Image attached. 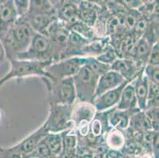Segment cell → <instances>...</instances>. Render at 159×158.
<instances>
[{
  "mask_svg": "<svg viewBox=\"0 0 159 158\" xmlns=\"http://www.w3.org/2000/svg\"><path fill=\"white\" fill-rule=\"evenodd\" d=\"M150 41L146 37H142L137 40L135 46L130 53V59L135 63L139 69H143L147 65L150 54Z\"/></svg>",
  "mask_w": 159,
  "mask_h": 158,
  "instance_id": "14",
  "label": "cell"
},
{
  "mask_svg": "<svg viewBox=\"0 0 159 158\" xmlns=\"http://www.w3.org/2000/svg\"><path fill=\"white\" fill-rule=\"evenodd\" d=\"M143 72L149 82L158 85V66L147 64L143 67Z\"/></svg>",
  "mask_w": 159,
  "mask_h": 158,
  "instance_id": "29",
  "label": "cell"
},
{
  "mask_svg": "<svg viewBox=\"0 0 159 158\" xmlns=\"http://www.w3.org/2000/svg\"><path fill=\"white\" fill-rule=\"evenodd\" d=\"M63 132V150L61 156H75L76 146H77V136L73 132V128L67 129Z\"/></svg>",
  "mask_w": 159,
  "mask_h": 158,
  "instance_id": "19",
  "label": "cell"
},
{
  "mask_svg": "<svg viewBox=\"0 0 159 158\" xmlns=\"http://www.w3.org/2000/svg\"><path fill=\"white\" fill-rule=\"evenodd\" d=\"M118 58V55L115 48L107 43L101 54L98 55L96 59L105 64L111 65Z\"/></svg>",
  "mask_w": 159,
  "mask_h": 158,
  "instance_id": "26",
  "label": "cell"
},
{
  "mask_svg": "<svg viewBox=\"0 0 159 158\" xmlns=\"http://www.w3.org/2000/svg\"><path fill=\"white\" fill-rule=\"evenodd\" d=\"M126 142L125 136L120 130L110 129L106 136V144L109 149L121 150Z\"/></svg>",
  "mask_w": 159,
  "mask_h": 158,
  "instance_id": "23",
  "label": "cell"
},
{
  "mask_svg": "<svg viewBox=\"0 0 159 158\" xmlns=\"http://www.w3.org/2000/svg\"><path fill=\"white\" fill-rule=\"evenodd\" d=\"M125 80L126 79H124V77L120 74L118 72L110 69L105 74L101 75L98 78L93 98L104 93L106 91L114 89L123 83Z\"/></svg>",
  "mask_w": 159,
  "mask_h": 158,
  "instance_id": "12",
  "label": "cell"
},
{
  "mask_svg": "<svg viewBox=\"0 0 159 158\" xmlns=\"http://www.w3.org/2000/svg\"><path fill=\"white\" fill-rule=\"evenodd\" d=\"M86 1H89V2H94V3L98 4V5H99L100 7H105V4H104L102 0H86Z\"/></svg>",
  "mask_w": 159,
  "mask_h": 158,
  "instance_id": "36",
  "label": "cell"
},
{
  "mask_svg": "<svg viewBox=\"0 0 159 158\" xmlns=\"http://www.w3.org/2000/svg\"><path fill=\"white\" fill-rule=\"evenodd\" d=\"M158 63H159L158 42L156 41L155 43L151 46L150 54H149L148 61H147V64L154 65V66H158Z\"/></svg>",
  "mask_w": 159,
  "mask_h": 158,
  "instance_id": "30",
  "label": "cell"
},
{
  "mask_svg": "<svg viewBox=\"0 0 159 158\" xmlns=\"http://www.w3.org/2000/svg\"><path fill=\"white\" fill-rule=\"evenodd\" d=\"M1 149H2V148L0 147V153H1Z\"/></svg>",
  "mask_w": 159,
  "mask_h": 158,
  "instance_id": "37",
  "label": "cell"
},
{
  "mask_svg": "<svg viewBox=\"0 0 159 158\" xmlns=\"http://www.w3.org/2000/svg\"><path fill=\"white\" fill-rule=\"evenodd\" d=\"M89 58L73 57L64 59L55 64L52 63L46 67L45 70L51 76L52 80L73 77L82 66L87 64Z\"/></svg>",
  "mask_w": 159,
  "mask_h": 158,
  "instance_id": "6",
  "label": "cell"
},
{
  "mask_svg": "<svg viewBox=\"0 0 159 158\" xmlns=\"http://www.w3.org/2000/svg\"><path fill=\"white\" fill-rule=\"evenodd\" d=\"M96 108L90 102H82L75 110V115L70 118L74 122V127L78 128L79 134L86 136L89 132V124L94 117Z\"/></svg>",
  "mask_w": 159,
  "mask_h": 158,
  "instance_id": "8",
  "label": "cell"
},
{
  "mask_svg": "<svg viewBox=\"0 0 159 158\" xmlns=\"http://www.w3.org/2000/svg\"><path fill=\"white\" fill-rule=\"evenodd\" d=\"M131 82L127 84L126 86L124 87V89H123L119 102L116 104V109L131 110L133 108H135L138 105L135 89H134L133 84Z\"/></svg>",
  "mask_w": 159,
  "mask_h": 158,
  "instance_id": "17",
  "label": "cell"
},
{
  "mask_svg": "<svg viewBox=\"0 0 159 158\" xmlns=\"http://www.w3.org/2000/svg\"><path fill=\"white\" fill-rule=\"evenodd\" d=\"M108 125H110L112 128L120 130H124L128 128L129 125V115L126 111H124V110H111L108 115Z\"/></svg>",
  "mask_w": 159,
  "mask_h": 158,
  "instance_id": "20",
  "label": "cell"
},
{
  "mask_svg": "<svg viewBox=\"0 0 159 158\" xmlns=\"http://www.w3.org/2000/svg\"><path fill=\"white\" fill-rule=\"evenodd\" d=\"M59 17L63 23H67L69 26L81 21L79 17V6L75 2H65L59 10Z\"/></svg>",
  "mask_w": 159,
  "mask_h": 158,
  "instance_id": "18",
  "label": "cell"
},
{
  "mask_svg": "<svg viewBox=\"0 0 159 158\" xmlns=\"http://www.w3.org/2000/svg\"><path fill=\"white\" fill-rule=\"evenodd\" d=\"M39 13L56 14V10L53 8L49 0H30L28 14Z\"/></svg>",
  "mask_w": 159,
  "mask_h": 158,
  "instance_id": "24",
  "label": "cell"
},
{
  "mask_svg": "<svg viewBox=\"0 0 159 158\" xmlns=\"http://www.w3.org/2000/svg\"><path fill=\"white\" fill-rule=\"evenodd\" d=\"M56 14H48V13H39V14H25L20 18L25 21L30 26L33 30L37 33L46 34L48 28L56 18L55 17Z\"/></svg>",
  "mask_w": 159,
  "mask_h": 158,
  "instance_id": "11",
  "label": "cell"
},
{
  "mask_svg": "<svg viewBox=\"0 0 159 158\" xmlns=\"http://www.w3.org/2000/svg\"><path fill=\"white\" fill-rule=\"evenodd\" d=\"M6 58H7V55H6L5 48H4V46L2 44V41L0 40V66L4 63Z\"/></svg>",
  "mask_w": 159,
  "mask_h": 158,
  "instance_id": "34",
  "label": "cell"
},
{
  "mask_svg": "<svg viewBox=\"0 0 159 158\" xmlns=\"http://www.w3.org/2000/svg\"><path fill=\"white\" fill-rule=\"evenodd\" d=\"M110 69L118 72L127 80H133L139 71L135 62L129 58H117L110 65Z\"/></svg>",
  "mask_w": 159,
  "mask_h": 158,
  "instance_id": "16",
  "label": "cell"
},
{
  "mask_svg": "<svg viewBox=\"0 0 159 158\" xmlns=\"http://www.w3.org/2000/svg\"><path fill=\"white\" fill-rule=\"evenodd\" d=\"M27 157H52L51 152L49 150L45 139L44 138L40 140V142L37 144L35 150H33Z\"/></svg>",
  "mask_w": 159,
  "mask_h": 158,
  "instance_id": "27",
  "label": "cell"
},
{
  "mask_svg": "<svg viewBox=\"0 0 159 158\" xmlns=\"http://www.w3.org/2000/svg\"><path fill=\"white\" fill-rule=\"evenodd\" d=\"M52 156H59L63 150V132H48L44 137Z\"/></svg>",
  "mask_w": 159,
  "mask_h": 158,
  "instance_id": "21",
  "label": "cell"
},
{
  "mask_svg": "<svg viewBox=\"0 0 159 158\" xmlns=\"http://www.w3.org/2000/svg\"><path fill=\"white\" fill-rule=\"evenodd\" d=\"M132 80H125L123 83L118 85L114 89L108 90L104 93L98 96L95 98H93L92 104L96 108V111H105V110L110 109L112 107L116 105L117 103L119 102L120 97L121 93L126 85Z\"/></svg>",
  "mask_w": 159,
  "mask_h": 158,
  "instance_id": "9",
  "label": "cell"
},
{
  "mask_svg": "<svg viewBox=\"0 0 159 158\" xmlns=\"http://www.w3.org/2000/svg\"><path fill=\"white\" fill-rule=\"evenodd\" d=\"M78 6L81 21L93 27L98 21V14L103 7L86 0H81Z\"/></svg>",
  "mask_w": 159,
  "mask_h": 158,
  "instance_id": "15",
  "label": "cell"
},
{
  "mask_svg": "<svg viewBox=\"0 0 159 158\" xmlns=\"http://www.w3.org/2000/svg\"><path fill=\"white\" fill-rule=\"evenodd\" d=\"M139 39V38H138L133 33L124 35L120 39L118 44V50L116 51L118 57L128 58V56H130L131 50Z\"/></svg>",
  "mask_w": 159,
  "mask_h": 158,
  "instance_id": "22",
  "label": "cell"
},
{
  "mask_svg": "<svg viewBox=\"0 0 159 158\" xmlns=\"http://www.w3.org/2000/svg\"><path fill=\"white\" fill-rule=\"evenodd\" d=\"M51 47V40L48 35L44 33H33L31 42L26 51L17 55L15 59L41 60V58L47 56Z\"/></svg>",
  "mask_w": 159,
  "mask_h": 158,
  "instance_id": "7",
  "label": "cell"
},
{
  "mask_svg": "<svg viewBox=\"0 0 159 158\" xmlns=\"http://www.w3.org/2000/svg\"><path fill=\"white\" fill-rule=\"evenodd\" d=\"M99 77L88 64L84 65L74 75L76 97L82 102L92 103Z\"/></svg>",
  "mask_w": 159,
  "mask_h": 158,
  "instance_id": "3",
  "label": "cell"
},
{
  "mask_svg": "<svg viewBox=\"0 0 159 158\" xmlns=\"http://www.w3.org/2000/svg\"><path fill=\"white\" fill-rule=\"evenodd\" d=\"M132 84L135 89L138 108L141 111H145L148 97L149 81L144 74L143 68L139 70L135 78L132 80Z\"/></svg>",
  "mask_w": 159,
  "mask_h": 158,
  "instance_id": "13",
  "label": "cell"
},
{
  "mask_svg": "<svg viewBox=\"0 0 159 158\" xmlns=\"http://www.w3.org/2000/svg\"><path fill=\"white\" fill-rule=\"evenodd\" d=\"M12 1L19 17H22L28 13L30 0H12Z\"/></svg>",
  "mask_w": 159,
  "mask_h": 158,
  "instance_id": "31",
  "label": "cell"
},
{
  "mask_svg": "<svg viewBox=\"0 0 159 158\" xmlns=\"http://www.w3.org/2000/svg\"><path fill=\"white\" fill-rule=\"evenodd\" d=\"M71 105L61 104H52L49 116L46 120V129L48 132H61L74 127L71 118Z\"/></svg>",
  "mask_w": 159,
  "mask_h": 158,
  "instance_id": "4",
  "label": "cell"
},
{
  "mask_svg": "<svg viewBox=\"0 0 159 158\" xmlns=\"http://www.w3.org/2000/svg\"><path fill=\"white\" fill-rule=\"evenodd\" d=\"M69 30H72L77 33L78 34L81 35L82 37L88 40H91L94 37V30L92 29V27L86 25V23L82 22V21H77L69 26Z\"/></svg>",
  "mask_w": 159,
  "mask_h": 158,
  "instance_id": "25",
  "label": "cell"
},
{
  "mask_svg": "<svg viewBox=\"0 0 159 158\" xmlns=\"http://www.w3.org/2000/svg\"><path fill=\"white\" fill-rule=\"evenodd\" d=\"M106 155V157H124V153L120 152V150H112V149H109L108 151L105 153Z\"/></svg>",
  "mask_w": 159,
  "mask_h": 158,
  "instance_id": "33",
  "label": "cell"
},
{
  "mask_svg": "<svg viewBox=\"0 0 159 158\" xmlns=\"http://www.w3.org/2000/svg\"><path fill=\"white\" fill-rule=\"evenodd\" d=\"M32 28L25 21L18 18L5 36L1 39L7 57L15 59L17 55L26 51L33 37Z\"/></svg>",
  "mask_w": 159,
  "mask_h": 158,
  "instance_id": "1",
  "label": "cell"
},
{
  "mask_svg": "<svg viewBox=\"0 0 159 158\" xmlns=\"http://www.w3.org/2000/svg\"><path fill=\"white\" fill-rule=\"evenodd\" d=\"M56 86L53 93L57 98L55 103L71 105L76 97L75 83L73 77H67L63 79H54Z\"/></svg>",
  "mask_w": 159,
  "mask_h": 158,
  "instance_id": "10",
  "label": "cell"
},
{
  "mask_svg": "<svg viewBox=\"0 0 159 158\" xmlns=\"http://www.w3.org/2000/svg\"><path fill=\"white\" fill-rule=\"evenodd\" d=\"M48 132L46 129L45 125H43L40 127L38 130L30 134V136L25 138L23 141L18 143V145L13 146V147L8 148V149H1L0 156H7V157H11V156H28L33 150H35L37 144L42 140L47 133Z\"/></svg>",
  "mask_w": 159,
  "mask_h": 158,
  "instance_id": "5",
  "label": "cell"
},
{
  "mask_svg": "<svg viewBox=\"0 0 159 158\" xmlns=\"http://www.w3.org/2000/svg\"><path fill=\"white\" fill-rule=\"evenodd\" d=\"M11 69L6 74L0 78V87L6 82L13 78H23L30 75L43 76L48 79H51V76L45 70L46 67L52 63V59L44 60H33V59H11Z\"/></svg>",
  "mask_w": 159,
  "mask_h": 158,
  "instance_id": "2",
  "label": "cell"
},
{
  "mask_svg": "<svg viewBox=\"0 0 159 158\" xmlns=\"http://www.w3.org/2000/svg\"><path fill=\"white\" fill-rule=\"evenodd\" d=\"M55 10L60 9L65 3V0H49Z\"/></svg>",
  "mask_w": 159,
  "mask_h": 158,
  "instance_id": "35",
  "label": "cell"
},
{
  "mask_svg": "<svg viewBox=\"0 0 159 158\" xmlns=\"http://www.w3.org/2000/svg\"><path fill=\"white\" fill-rule=\"evenodd\" d=\"M121 2L129 10H138L143 4L142 0H121Z\"/></svg>",
  "mask_w": 159,
  "mask_h": 158,
  "instance_id": "32",
  "label": "cell"
},
{
  "mask_svg": "<svg viewBox=\"0 0 159 158\" xmlns=\"http://www.w3.org/2000/svg\"><path fill=\"white\" fill-rule=\"evenodd\" d=\"M69 31L70 32H69L68 41H67V43H70V45L75 47V48H82L83 46L86 45L90 41V40L84 38L81 35L78 34L77 33H75V32L72 31V30H69Z\"/></svg>",
  "mask_w": 159,
  "mask_h": 158,
  "instance_id": "28",
  "label": "cell"
}]
</instances>
